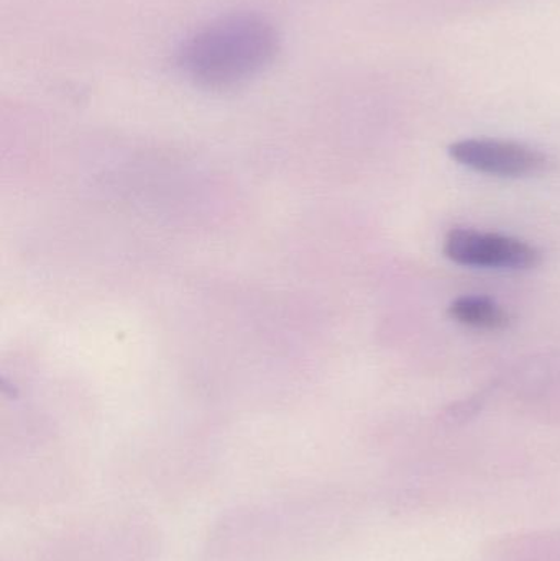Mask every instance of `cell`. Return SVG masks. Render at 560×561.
<instances>
[{
  "label": "cell",
  "mask_w": 560,
  "mask_h": 561,
  "mask_svg": "<svg viewBox=\"0 0 560 561\" xmlns=\"http://www.w3.org/2000/svg\"><path fill=\"white\" fill-rule=\"evenodd\" d=\"M278 48V33L268 20L237 13L187 38L178 53V66L201 88L230 89L265 71Z\"/></svg>",
  "instance_id": "obj_1"
},
{
  "label": "cell",
  "mask_w": 560,
  "mask_h": 561,
  "mask_svg": "<svg viewBox=\"0 0 560 561\" xmlns=\"http://www.w3.org/2000/svg\"><path fill=\"white\" fill-rule=\"evenodd\" d=\"M444 253L457 265L473 268L529 270L541 260L538 250L523 240L470 229L450 230Z\"/></svg>",
  "instance_id": "obj_2"
},
{
  "label": "cell",
  "mask_w": 560,
  "mask_h": 561,
  "mask_svg": "<svg viewBox=\"0 0 560 561\" xmlns=\"http://www.w3.org/2000/svg\"><path fill=\"white\" fill-rule=\"evenodd\" d=\"M449 153L462 167L500 178L533 176L549 167L548 157L536 148L492 138L456 141L450 145Z\"/></svg>",
  "instance_id": "obj_3"
},
{
  "label": "cell",
  "mask_w": 560,
  "mask_h": 561,
  "mask_svg": "<svg viewBox=\"0 0 560 561\" xmlns=\"http://www.w3.org/2000/svg\"><path fill=\"white\" fill-rule=\"evenodd\" d=\"M449 316L473 329L500 330L510 322L508 312L487 296H460L450 304Z\"/></svg>",
  "instance_id": "obj_4"
}]
</instances>
